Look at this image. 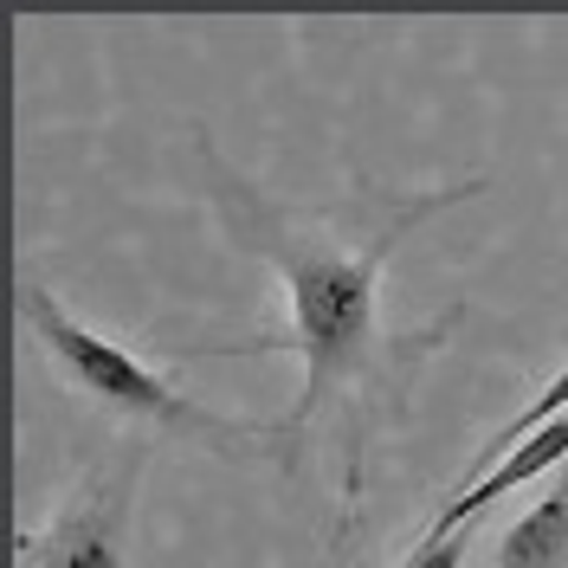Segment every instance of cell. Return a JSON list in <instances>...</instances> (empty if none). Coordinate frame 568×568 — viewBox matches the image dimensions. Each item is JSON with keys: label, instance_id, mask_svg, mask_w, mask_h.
Segmentation results:
<instances>
[{"label": "cell", "instance_id": "obj_1", "mask_svg": "<svg viewBox=\"0 0 568 568\" xmlns=\"http://www.w3.org/2000/svg\"><path fill=\"white\" fill-rule=\"evenodd\" d=\"M194 155H201V175H207L220 226H226L246 252H258V258L284 278V291H291V323H284L278 336H258L252 349H291L304 362L297 407L278 420V459H297V439L311 433V420H317L323 407L343 388H355V394L375 388V375H382L394 362V349H400V343L382 336V304H375V278H382L388 252L400 246L420 220H433L439 207L471 201L485 181H459V187L414 194L407 207L388 213V226H382L375 240L336 246V240H323L311 220H297V213H284L272 194H258L240 169H226L207 130L194 136Z\"/></svg>", "mask_w": 568, "mask_h": 568}, {"label": "cell", "instance_id": "obj_2", "mask_svg": "<svg viewBox=\"0 0 568 568\" xmlns=\"http://www.w3.org/2000/svg\"><path fill=\"white\" fill-rule=\"evenodd\" d=\"M20 317L33 323V336L45 343V355H52L98 407H116V414L149 420V426H162V433H181V439H201V446H213V453L278 446V426L233 420V414H213V407H201V400H187L175 382H162L155 368H142L130 349H116L110 336L84 329L45 284H20Z\"/></svg>", "mask_w": 568, "mask_h": 568}, {"label": "cell", "instance_id": "obj_5", "mask_svg": "<svg viewBox=\"0 0 568 568\" xmlns=\"http://www.w3.org/2000/svg\"><path fill=\"white\" fill-rule=\"evenodd\" d=\"M497 568H568V478L556 491H542L530 510L504 530Z\"/></svg>", "mask_w": 568, "mask_h": 568}, {"label": "cell", "instance_id": "obj_7", "mask_svg": "<svg viewBox=\"0 0 568 568\" xmlns=\"http://www.w3.org/2000/svg\"><path fill=\"white\" fill-rule=\"evenodd\" d=\"M465 549H471V530H459V536H420V542L407 549V562H400V568H459Z\"/></svg>", "mask_w": 568, "mask_h": 568}, {"label": "cell", "instance_id": "obj_4", "mask_svg": "<svg viewBox=\"0 0 568 568\" xmlns=\"http://www.w3.org/2000/svg\"><path fill=\"white\" fill-rule=\"evenodd\" d=\"M556 459H568V414L562 420H549L542 433H530L524 446H510V459L504 465H491L485 478H471L465 491H453L446 504H439V517L426 524V536H459V530H471L491 504H504V497L517 491V485H530V478H542Z\"/></svg>", "mask_w": 568, "mask_h": 568}, {"label": "cell", "instance_id": "obj_3", "mask_svg": "<svg viewBox=\"0 0 568 568\" xmlns=\"http://www.w3.org/2000/svg\"><path fill=\"white\" fill-rule=\"evenodd\" d=\"M136 478H142V453H123V465L91 478L45 530L20 536V562L13 568H123Z\"/></svg>", "mask_w": 568, "mask_h": 568}, {"label": "cell", "instance_id": "obj_6", "mask_svg": "<svg viewBox=\"0 0 568 568\" xmlns=\"http://www.w3.org/2000/svg\"><path fill=\"white\" fill-rule=\"evenodd\" d=\"M562 414H568V368H562V375H549V382H542V388H536L530 400H524V407L510 414V420L497 426V433H491V439H485V446H478V453H471L465 465H471V471L485 478L491 465H504V446H524L530 433H542V426L562 420Z\"/></svg>", "mask_w": 568, "mask_h": 568}]
</instances>
